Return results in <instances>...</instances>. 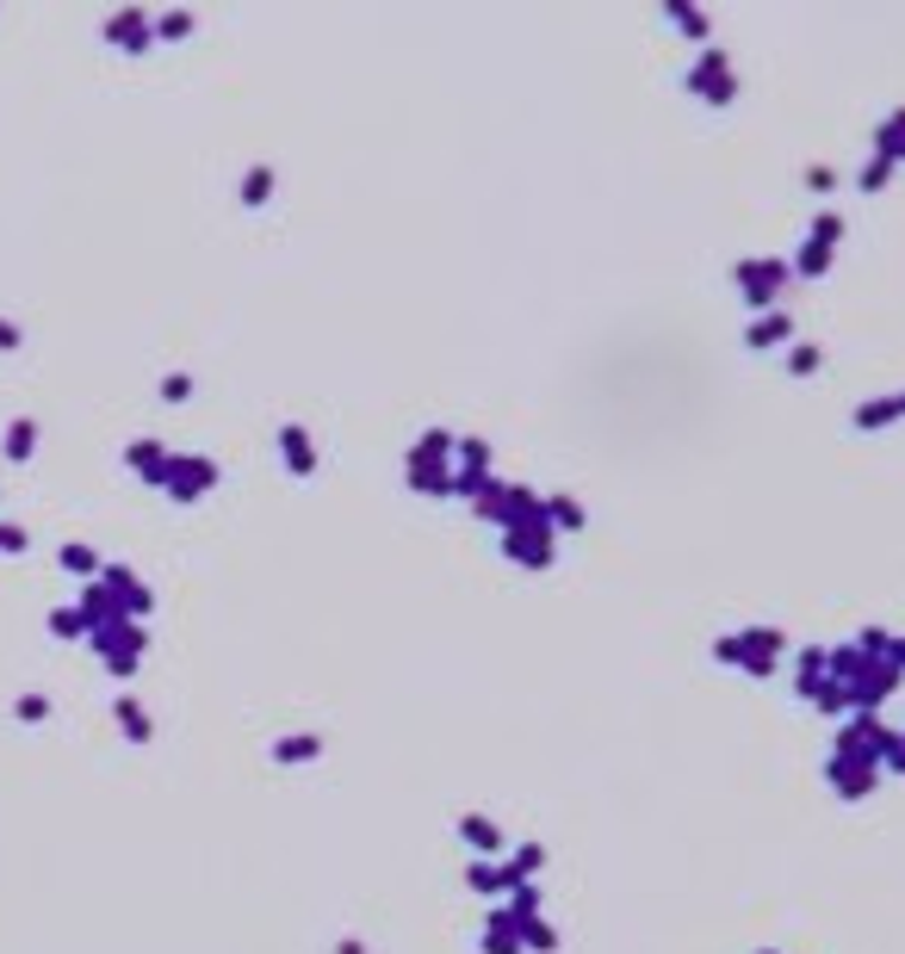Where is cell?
Here are the masks:
<instances>
[{
  "mask_svg": "<svg viewBox=\"0 0 905 954\" xmlns=\"http://www.w3.org/2000/svg\"><path fill=\"white\" fill-rule=\"evenodd\" d=\"M7 453H13V458L32 453V421H13V434H7Z\"/></svg>",
  "mask_w": 905,
  "mask_h": 954,
  "instance_id": "1",
  "label": "cell"
},
{
  "mask_svg": "<svg viewBox=\"0 0 905 954\" xmlns=\"http://www.w3.org/2000/svg\"><path fill=\"white\" fill-rule=\"evenodd\" d=\"M44 713H50V701H44V694H25V701H20V719H44Z\"/></svg>",
  "mask_w": 905,
  "mask_h": 954,
  "instance_id": "2",
  "label": "cell"
},
{
  "mask_svg": "<svg viewBox=\"0 0 905 954\" xmlns=\"http://www.w3.org/2000/svg\"><path fill=\"white\" fill-rule=\"evenodd\" d=\"M0 347H20V329L13 323H0Z\"/></svg>",
  "mask_w": 905,
  "mask_h": 954,
  "instance_id": "3",
  "label": "cell"
}]
</instances>
